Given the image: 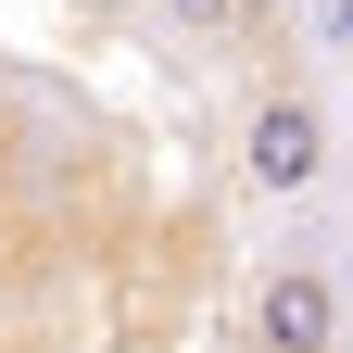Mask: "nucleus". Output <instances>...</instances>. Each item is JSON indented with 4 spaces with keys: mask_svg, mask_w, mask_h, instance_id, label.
<instances>
[{
    "mask_svg": "<svg viewBox=\"0 0 353 353\" xmlns=\"http://www.w3.org/2000/svg\"><path fill=\"white\" fill-rule=\"evenodd\" d=\"M240 164H252L265 202H303V190L328 176V101H316V76H252V101H240Z\"/></svg>",
    "mask_w": 353,
    "mask_h": 353,
    "instance_id": "f257e3e1",
    "label": "nucleus"
},
{
    "mask_svg": "<svg viewBox=\"0 0 353 353\" xmlns=\"http://www.w3.org/2000/svg\"><path fill=\"white\" fill-rule=\"evenodd\" d=\"M252 341L328 353L341 341V278H328V265H265V278H252Z\"/></svg>",
    "mask_w": 353,
    "mask_h": 353,
    "instance_id": "f03ea898",
    "label": "nucleus"
},
{
    "mask_svg": "<svg viewBox=\"0 0 353 353\" xmlns=\"http://www.w3.org/2000/svg\"><path fill=\"white\" fill-rule=\"evenodd\" d=\"M164 26H190V38H240V0H152Z\"/></svg>",
    "mask_w": 353,
    "mask_h": 353,
    "instance_id": "7ed1b4c3",
    "label": "nucleus"
},
{
    "mask_svg": "<svg viewBox=\"0 0 353 353\" xmlns=\"http://www.w3.org/2000/svg\"><path fill=\"white\" fill-rule=\"evenodd\" d=\"M316 38H328V51H341V38H353V0H316Z\"/></svg>",
    "mask_w": 353,
    "mask_h": 353,
    "instance_id": "20e7f679",
    "label": "nucleus"
},
{
    "mask_svg": "<svg viewBox=\"0 0 353 353\" xmlns=\"http://www.w3.org/2000/svg\"><path fill=\"white\" fill-rule=\"evenodd\" d=\"M88 13H139V0H88Z\"/></svg>",
    "mask_w": 353,
    "mask_h": 353,
    "instance_id": "39448f33",
    "label": "nucleus"
}]
</instances>
